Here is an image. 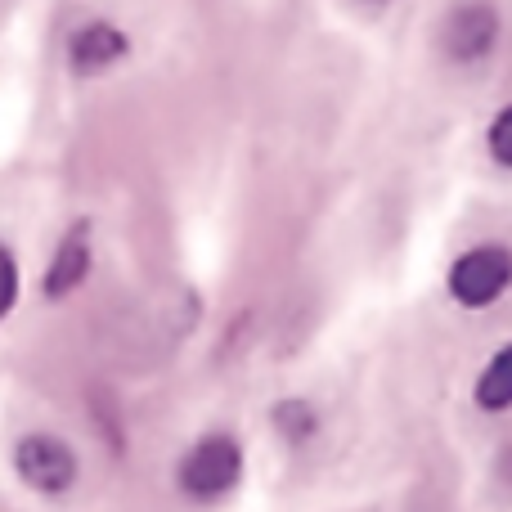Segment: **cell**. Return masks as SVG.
Returning a JSON list of instances; mask_svg holds the SVG:
<instances>
[{"instance_id": "10", "label": "cell", "mask_w": 512, "mask_h": 512, "mask_svg": "<svg viewBox=\"0 0 512 512\" xmlns=\"http://www.w3.org/2000/svg\"><path fill=\"white\" fill-rule=\"evenodd\" d=\"M373 5H382V0H373Z\"/></svg>"}, {"instance_id": "9", "label": "cell", "mask_w": 512, "mask_h": 512, "mask_svg": "<svg viewBox=\"0 0 512 512\" xmlns=\"http://www.w3.org/2000/svg\"><path fill=\"white\" fill-rule=\"evenodd\" d=\"M14 301H18V265L9 256V248H0V315H9Z\"/></svg>"}, {"instance_id": "6", "label": "cell", "mask_w": 512, "mask_h": 512, "mask_svg": "<svg viewBox=\"0 0 512 512\" xmlns=\"http://www.w3.org/2000/svg\"><path fill=\"white\" fill-rule=\"evenodd\" d=\"M86 270H90V243H86V234L77 230L63 239L59 256H54L50 274H45V292H50V297H63V292H72L81 279H86Z\"/></svg>"}, {"instance_id": "1", "label": "cell", "mask_w": 512, "mask_h": 512, "mask_svg": "<svg viewBox=\"0 0 512 512\" xmlns=\"http://www.w3.org/2000/svg\"><path fill=\"white\" fill-rule=\"evenodd\" d=\"M512 283V252L499 248V243H486V248H472L454 261L450 270V292L459 306H495Z\"/></svg>"}, {"instance_id": "5", "label": "cell", "mask_w": 512, "mask_h": 512, "mask_svg": "<svg viewBox=\"0 0 512 512\" xmlns=\"http://www.w3.org/2000/svg\"><path fill=\"white\" fill-rule=\"evenodd\" d=\"M126 50H131V41H126L122 27L104 23V18H95V23L77 27L68 41V59L77 72H104L113 68L117 59H126Z\"/></svg>"}, {"instance_id": "3", "label": "cell", "mask_w": 512, "mask_h": 512, "mask_svg": "<svg viewBox=\"0 0 512 512\" xmlns=\"http://www.w3.org/2000/svg\"><path fill=\"white\" fill-rule=\"evenodd\" d=\"M243 472V450L230 436H207L180 459V490L194 499H216L239 481Z\"/></svg>"}, {"instance_id": "8", "label": "cell", "mask_w": 512, "mask_h": 512, "mask_svg": "<svg viewBox=\"0 0 512 512\" xmlns=\"http://www.w3.org/2000/svg\"><path fill=\"white\" fill-rule=\"evenodd\" d=\"M490 158L499 167H512V104L499 108V117L490 122Z\"/></svg>"}, {"instance_id": "7", "label": "cell", "mask_w": 512, "mask_h": 512, "mask_svg": "<svg viewBox=\"0 0 512 512\" xmlns=\"http://www.w3.org/2000/svg\"><path fill=\"white\" fill-rule=\"evenodd\" d=\"M477 405L490 409V414H499V409L512 405V342L486 364V373L477 378Z\"/></svg>"}, {"instance_id": "2", "label": "cell", "mask_w": 512, "mask_h": 512, "mask_svg": "<svg viewBox=\"0 0 512 512\" xmlns=\"http://www.w3.org/2000/svg\"><path fill=\"white\" fill-rule=\"evenodd\" d=\"M499 9L490 0H463L441 23V50L450 63H481L499 45Z\"/></svg>"}, {"instance_id": "4", "label": "cell", "mask_w": 512, "mask_h": 512, "mask_svg": "<svg viewBox=\"0 0 512 512\" xmlns=\"http://www.w3.org/2000/svg\"><path fill=\"white\" fill-rule=\"evenodd\" d=\"M14 468H18V477L32 490H41V495H63V490L77 481V454H72L68 441H59V436L32 432L18 441Z\"/></svg>"}]
</instances>
